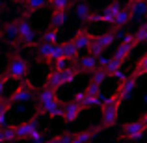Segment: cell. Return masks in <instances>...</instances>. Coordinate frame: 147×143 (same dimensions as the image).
Instances as JSON below:
<instances>
[{
	"label": "cell",
	"instance_id": "26",
	"mask_svg": "<svg viewBox=\"0 0 147 143\" xmlns=\"http://www.w3.org/2000/svg\"><path fill=\"white\" fill-rule=\"evenodd\" d=\"M58 37H60V30H56V28H52V26H50L47 32L41 34V43L56 45V43H58Z\"/></svg>",
	"mask_w": 147,
	"mask_h": 143
},
{
	"label": "cell",
	"instance_id": "29",
	"mask_svg": "<svg viewBox=\"0 0 147 143\" xmlns=\"http://www.w3.org/2000/svg\"><path fill=\"white\" fill-rule=\"evenodd\" d=\"M47 4H49V0H28V2L24 4V6H26V15L41 9V7H45Z\"/></svg>",
	"mask_w": 147,
	"mask_h": 143
},
{
	"label": "cell",
	"instance_id": "25",
	"mask_svg": "<svg viewBox=\"0 0 147 143\" xmlns=\"http://www.w3.org/2000/svg\"><path fill=\"white\" fill-rule=\"evenodd\" d=\"M17 141V136H15V126H4L0 128V143H13Z\"/></svg>",
	"mask_w": 147,
	"mask_h": 143
},
{
	"label": "cell",
	"instance_id": "11",
	"mask_svg": "<svg viewBox=\"0 0 147 143\" xmlns=\"http://www.w3.org/2000/svg\"><path fill=\"white\" fill-rule=\"evenodd\" d=\"M80 111H82V108H80L78 102H75V100H69V102L63 104V111H61V117H63V121L67 123V125H71L73 121H76V117L80 115Z\"/></svg>",
	"mask_w": 147,
	"mask_h": 143
},
{
	"label": "cell",
	"instance_id": "20",
	"mask_svg": "<svg viewBox=\"0 0 147 143\" xmlns=\"http://www.w3.org/2000/svg\"><path fill=\"white\" fill-rule=\"evenodd\" d=\"M95 41L100 45V48H102V50H106L110 45L115 43V30H110V32L102 34V36H95Z\"/></svg>",
	"mask_w": 147,
	"mask_h": 143
},
{
	"label": "cell",
	"instance_id": "50",
	"mask_svg": "<svg viewBox=\"0 0 147 143\" xmlns=\"http://www.w3.org/2000/svg\"><path fill=\"white\" fill-rule=\"evenodd\" d=\"M145 2H147V0H145Z\"/></svg>",
	"mask_w": 147,
	"mask_h": 143
},
{
	"label": "cell",
	"instance_id": "15",
	"mask_svg": "<svg viewBox=\"0 0 147 143\" xmlns=\"http://www.w3.org/2000/svg\"><path fill=\"white\" fill-rule=\"evenodd\" d=\"M56 99H60V97H58V89L49 87V86L41 87L39 93H37V102L39 104H49V102H52V100H56Z\"/></svg>",
	"mask_w": 147,
	"mask_h": 143
},
{
	"label": "cell",
	"instance_id": "21",
	"mask_svg": "<svg viewBox=\"0 0 147 143\" xmlns=\"http://www.w3.org/2000/svg\"><path fill=\"white\" fill-rule=\"evenodd\" d=\"M61 47H63V58L69 61H75L76 58H78V52L80 50L75 47V43L73 41H65V43H61Z\"/></svg>",
	"mask_w": 147,
	"mask_h": 143
},
{
	"label": "cell",
	"instance_id": "33",
	"mask_svg": "<svg viewBox=\"0 0 147 143\" xmlns=\"http://www.w3.org/2000/svg\"><path fill=\"white\" fill-rule=\"evenodd\" d=\"M61 58H63V47H61V43H56L52 47V52H50L49 63H54L56 60H61Z\"/></svg>",
	"mask_w": 147,
	"mask_h": 143
},
{
	"label": "cell",
	"instance_id": "42",
	"mask_svg": "<svg viewBox=\"0 0 147 143\" xmlns=\"http://www.w3.org/2000/svg\"><path fill=\"white\" fill-rule=\"evenodd\" d=\"M73 136H75V134H63V136H60V143H71L73 141Z\"/></svg>",
	"mask_w": 147,
	"mask_h": 143
},
{
	"label": "cell",
	"instance_id": "12",
	"mask_svg": "<svg viewBox=\"0 0 147 143\" xmlns=\"http://www.w3.org/2000/svg\"><path fill=\"white\" fill-rule=\"evenodd\" d=\"M127 9L130 11V19H144V17H147V2L145 0H129Z\"/></svg>",
	"mask_w": 147,
	"mask_h": 143
},
{
	"label": "cell",
	"instance_id": "13",
	"mask_svg": "<svg viewBox=\"0 0 147 143\" xmlns=\"http://www.w3.org/2000/svg\"><path fill=\"white\" fill-rule=\"evenodd\" d=\"M75 65L78 67L80 73H93L97 69V58L88 54V56H78L75 60Z\"/></svg>",
	"mask_w": 147,
	"mask_h": 143
},
{
	"label": "cell",
	"instance_id": "45",
	"mask_svg": "<svg viewBox=\"0 0 147 143\" xmlns=\"http://www.w3.org/2000/svg\"><path fill=\"white\" fill-rule=\"evenodd\" d=\"M142 121H144V123H145V125H147V111H145V113H144V115H142Z\"/></svg>",
	"mask_w": 147,
	"mask_h": 143
},
{
	"label": "cell",
	"instance_id": "8",
	"mask_svg": "<svg viewBox=\"0 0 147 143\" xmlns=\"http://www.w3.org/2000/svg\"><path fill=\"white\" fill-rule=\"evenodd\" d=\"M138 86V78L136 76H129L127 80H123L121 84H119L117 87H115V93H117V99L119 102H127V100L130 99V97L134 95V89H136Z\"/></svg>",
	"mask_w": 147,
	"mask_h": 143
},
{
	"label": "cell",
	"instance_id": "39",
	"mask_svg": "<svg viewBox=\"0 0 147 143\" xmlns=\"http://www.w3.org/2000/svg\"><path fill=\"white\" fill-rule=\"evenodd\" d=\"M30 140H32L34 143H43V140H45V136H43V132H41V130H37V132L34 134V136L30 138Z\"/></svg>",
	"mask_w": 147,
	"mask_h": 143
},
{
	"label": "cell",
	"instance_id": "17",
	"mask_svg": "<svg viewBox=\"0 0 147 143\" xmlns=\"http://www.w3.org/2000/svg\"><path fill=\"white\" fill-rule=\"evenodd\" d=\"M100 130V126H95V128H90V130H82V132H76L73 136V141L71 143H90L97 136V132Z\"/></svg>",
	"mask_w": 147,
	"mask_h": 143
},
{
	"label": "cell",
	"instance_id": "35",
	"mask_svg": "<svg viewBox=\"0 0 147 143\" xmlns=\"http://www.w3.org/2000/svg\"><path fill=\"white\" fill-rule=\"evenodd\" d=\"M52 67H54V71H63V69L69 67V60H65V58H61V60H56V61L52 63Z\"/></svg>",
	"mask_w": 147,
	"mask_h": 143
},
{
	"label": "cell",
	"instance_id": "5",
	"mask_svg": "<svg viewBox=\"0 0 147 143\" xmlns=\"http://www.w3.org/2000/svg\"><path fill=\"white\" fill-rule=\"evenodd\" d=\"M34 95H36V87H34V84L28 82V80H21V86L11 93V97L7 99V102H9V104L28 102V100L34 99Z\"/></svg>",
	"mask_w": 147,
	"mask_h": 143
},
{
	"label": "cell",
	"instance_id": "3",
	"mask_svg": "<svg viewBox=\"0 0 147 143\" xmlns=\"http://www.w3.org/2000/svg\"><path fill=\"white\" fill-rule=\"evenodd\" d=\"M145 134H147V125L142 119H138V121H129L121 126V138L123 140L138 141V140H142Z\"/></svg>",
	"mask_w": 147,
	"mask_h": 143
},
{
	"label": "cell",
	"instance_id": "44",
	"mask_svg": "<svg viewBox=\"0 0 147 143\" xmlns=\"http://www.w3.org/2000/svg\"><path fill=\"white\" fill-rule=\"evenodd\" d=\"M43 143H60V136H54L50 140H43Z\"/></svg>",
	"mask_w": 147,
	"mask_h": 143
},
{
	"label": "cell",
	"instance_id": "43",
	"mask_svg": "<svg viewBox=\"0 0 147 143\" xmlns=\"http://www.w3.org/2000/svg\"><path fill=\"white\" fill-rule=\"evenodd\" d=\"M7 126V113H0V128Z\"/></svg>",
	"mask_w": 147,
	"mask_h": 143
},
{
	"label": "cell",
	"instance_id": "34",
	"mask_svg": "<svg viewBox=\"0 0 147 143\" xmlns=\"http://www.w3.org/2000/svg\"><path fill=\"white\" fill-rule=\"evenodd\" d=\"M84 91H86V95H90V97H97V95L102 93V84L90 82V84H88V87H86Z\"/></svg>",
	"mask_w": 147,
	"mask_h": 143
},
{
	"label": "cell",
	"instance_id": "16",
	"mask_svg": "<svg viewBox=\"0 0 147 143\" xmlns=\"http://www.w3.org/2000/svg\"><path fill=\"white\" fill-rule=\"evenodd\" d=\"M2 36L7 43H19V28L17 22H7L2 28Z\"/></svg>",
	"mask_w": 147,
	"mask_h": 143
},
{
	"label": "cell",
	"instance_id": "9",
	"mask_svg": "<svg viewBox=\"0 0 147 143\" xmlns=\"http://www.w3.org/2000/svg\"><path fill=\"white\" fill-rule=\"evenodd\" d=\"M37 130H39L37 128V117H32L30 121H24L15 126V136H17V140H30Z\"/></svg>",
	"mask_w": 147,
	"mask_h": 143
},
{
	"label": "cell",
	"instance_id": "37",
	"mask_svg": "<svg viewBox=\"0 0 147 143\" xmlns=\"http://www.w3.org/2000/svg\"><path fill=\"white\" fill-rule=\"evenodd\" d=\"M112 76H114L115 80H119V84H121L123 80H127V78H129V76H127L125 73H123V69H117V71H115V73H112Z\"/></svg>",
	"mask_w": 147,
	"mask_h": 143
},
{
	"label": "cell",
	"instance_id": "24",
	"mask_svg": "<svg viewBox=\"0 0 147 143\" xmlns=\"http://www.w3.org/2000/svg\"><path fill=\"white\" fill-rule=\"evenodd\" d=\"M52 47H54V45H50V43H39V45H36L37 58H39L41 61H47V63H49V58H50V52H52Z\"/></svg>",
	"mask_w": 147,
	"mask_h": 143
},
{
	"label": "cell",
	"instance_id": "49",
	"mask_svg": "<svg viewBox=\"0 0 147 143\" xmlns=\"http://www.w3.org/2000/svg\"><path fill=\"white\" fill-rule=\"evenodd\" d=\"M115 143H117V141H115Z\"/></svg>",
	"mask_w": 147,
	"mask_h": 143
},
{
	"label": "cell",
	"instance_id": "19",
	"mask_svg": "<svg viewBox=\"0 0 147 143\" xmlns=\"http://www.w3.org/2000/svg\"><path fill=\"white\" fill-rule=\"evenodd\" d=\"M132 21V19H130V11L127 9V7H121V11H119L117 15H115V19H114V28L115 30H119V28H125L127 24H129V22Z\"/></svg>",
	"mask_w": 147,
	"mask_h": 143
},
{
	"label": "cell",
	"instance_id": "27",
	"mask_svg": "<svg viewBox=\"0 0 147 143\" xmlns=\"http://www.w3.org/2000/svg\"><path fill=\"white\" fill-rule=\"evenodd\" d=\"M78 67H76V65H69L67 69H63V71H61V78H63V86L65 84H73V80L76 78V76H78Z\"/></svg>",
	"mask_w": 147,
	"mask_h": 143
},
{
	"label": "cell",
	"instance_id": "2",
	"mask_svg": "<svg viewBox=\"0 0 147 143\" xmlns=\"http://www.w3.org/2000/svg\"><path fill=\"white\" fill-rule=\"evenodd\" d=\"M30 63L26 58L19 56V54H13L7 61V69H6V76L9 80H24L26 75H28Z\"/></svg>",
	"mask_w": 147,
	"mask_h": 143
},
{
	"label": "cell",
	"instance_id": "14",
	"mask_svg": "<svg viewBox=\"0 0 147 143\" xmlns=\"http://www.w3.org/2000/svg\"><path fill=\"white\" fill-rule=\"evenodd\" d=\"M93 37L95 36H91L90 32H86V30H78V32L75 34V37H73V43H75V47L78 48V50H88V47H90V43L93 41Z\"/></svg>",
	"mask_w": 147,
	"mask_h": 143
},
{
	"label": "cell",
	"instance_id": "41",
	"mask_svg": "<svg viewBox=\"0 0 147 143\" xmlns=\"http://www.w3.org/2000/svg\"><path fill=\"white\" fill-rule=\"evenodd\" d=\"M84 99H86V91H78V93H76L75 97H73V100H75V102H78V104H82L84 102Z\"/></svg>",
	"mask_w": 147,
	"mask_h": 143
},
{
	"label": "cell",
	"instance_id": "18",
	"mask_svg": "<svg viewBox=\"0 0 147 143\" xmlns=\"http://www.w3.org/2000/svg\"><path fill=\"white\" fill-rule=\"evenodd\" d=\"M75 17L80 19L84 22H90V17H91V7L88 2H76L75 4Z\"/></svg>",
	"mask_w": 147,
	"mask_h": 143
},
{
	"label": "cell",
	"instance_id": "28",
	"mask_svg": "<svg viewBox=\"0 0 147 143\" xmlns=\"http://www.w3.org/2000/svg\"><path fill=\"white\" fill-rule=\"evenodd\" d=\"M145 75H147V52L140 58V60H138L136 67H134V75L132 76L140 78V76H145Z\"/></svg>",
	"mask_w": 147,
	"mask_h": 143
},
{
	"label": "cell",
	"instance_id": "10",
	"mask_svg": "<svg viewBox=\"0 0 147 143\" xmlns=\"http://www.w3.org/2000/svg\"><path fill=\"white\" fill-rule=\"evenodd\" d=\"M63 111V102L60 99L52 100L49 104H39L37 106V115H49V117H61Z\"/></svg>",
	"mask_w": 147,
	"mask_h": 143
},
{
	"label": "cell",
	"instance_id": "38",
	"mask_svg": "<svg viewBox=\"0 0 147 143\" xmlns=\"http://www.w3.org/2000/svg\"><path fill=\"white\" fill-rule=\"evenodd\" d=\"M11 108V104L7 102V99H0V113H7Z\"/></svg>",
	"mask_w": 147,
	"mask_h": 143
},
{
	"label": "cell",
	"instance_id": "1",
	"mask_svg": "<svg viewBox=\"0 0 147 143\" xmlns=\"http://www.w3.org/2000/svg\"><path fill=\"white\" fill-rule=\"evenodd\" d=\"M119 108L121 102L117 99V93H112L110 97H104L102 102H100V115H102V121H100V128H110L117 123L119 119Z\"/></svg>",
	"mask_w": 147,
	"mask_h": 143
},
{
	"label": "cell",
	"instance_id": "30",
	"mask_svg": "<svg viewBox=\"0 0 147 143\" xmlns=\"http://www.w3.org/2000/svg\"><path fill=\"white\" fill-rule=\"evenodd\" d=\"M49 6L52 7V11H67L71 0H49Z\"/></svg>",
	"mask_w": 147,
	"mask_h": 143
},
{
	"label": "cell",
	"instance_id": "4",
	"mask_svg": "<svg viewBox=\"0 0 147 143\" xmlns=\"http://www.w3.org/2000/svg\"><path fill=\"white\" fill-rule=\"evenodd\" d=\"M17 28H19V43L24 45V47H36V30H34L32 22L26 17L19 19L17 21Z\"/></svg>",
	"mask_w": 147,
	"mask_h": 143
},
{
	"label": "cell",
	"instance_id": "47",
	"mask_svg": "<svg viewBox=\"0 0 147 143\" xmlns=\"http://www.w3.org/2000/svg\"><path fill=\"white\" fill-rule=\"evenodd\" d=\"M4 9V0H0V11Z\"/></svg>",
	"mask_w": 147,
	"mask_h": 143
},
{
	"label": "cell",
	"instance_id": "23",
	"mask_svg": "<svg viewBox=\"0 0 147 143\" xmlns=\"http://www.w3.org/2000/svg\"><path fill=\"white\" fill-rule=\"evenodd\" d=\"M65 22H67V11H52V17H50V26L52 28L60 30Z\"/></svg>",
	"mask_w": 147,
	"mask_h": 143
},
{
	"label": "cell",
	"instance_id": "36",
	"mask_svg": "<svg viewBox=\"0 0 147 143\" xmlns=\"http://www.w3.org/2000/svg\"><path fill=\"white\" fill-rule=\"evenodd\" d=\"M108 61H110V58L100 54V56H97V67H99V69H104V67L108 65Z\"/></svg>",
	"mask_w": 147,
	"mask_h": 143
},
{
	"label": "cell",
	"instance_id": "31",
	"mask_svg": "<svg viewBox=\"0 0 147 143\" xmlns=\"http://www.w3.org/2000/svg\"><path fill=\"white\" fill-rule=\"evenodd\" d=\"M132 36H134V39H136L138 45H140V43H147V22H144V24H142Z\"/></svg>",
	"mask_w": 147,
	"mask_h": 143
},
{
	"label": "cell",
	"instance_id": "22",
	"mask_svg": "<svg viewBox=\"0 0 147 143\" xmlns=\"http://www.w3.org/2000/svg\"><path fill=\"white\" fill-rule=\"evenodd\" d=\"M45 86L54 87V89H58V87H61V86H63L61 71H54V69H52V73H49V76H47V82H45Z\"/></svg>",
	"mask_w": 147,
	"mask_h": 143
},
{
	"label": "cell",
	"instance_id": "48",
	"mask_svg": "<svg viewBox=\"0 0 147 143\" xmlns=\"http://www.w3.org/2000/svg\"><path fill=\"white\" fill-rule=\"evenodd\" d=\"M144 102H145V104H147V95H145V97H144Z\"/></svg>",
	"mask_w": 147,
	"mask_h": 143
},
{
	"label": "cell",
	"instance_id": "7",
	"mask_svg": "<svg viewBox=\"0 0 147 143\" xmlns=\"http://www.w3.org/2000/svg\"><path fill=\"white\" fill-rule=\"evenodd\" d=\"M121 4L117 2V0H114V2H110L106 7H104L102 13H91L90 17V22H106V24H114V19L115 15L121 11Z\"/></svg>",
	"mask_w": 147,
	"mask_h": 143
},
{
	"label": "cell",
	"instance_id": "40",
	"mask_svg": "<svg viewBox=\"0 0 147 143\" xmlns=\"http://www.w3.org/2000/svg\"><path fill=\"white\" fill-rule=\"evenodd\" d=\"M7 76L6 75H0V99H2V95H4V87H6V84H7Z\"/></svg>",
	"mask_w": 147,
	"mask_h": 143
},
{
	"label": "cell",
	"instance_id": "46",
	"mask_svg": "<svg viewBox=\"0 0 147 143\" xmlns=\"http://www.w3.org/2000/svg\"><path fill=\"white\" fill-rule=\"evenodd\" d=\"M15 2H17V4H26L28 0H15Z\"/></svg>",
	"mask_w": 147,
	"mask_h": 143
},
{
	"label": "cell",
	"instance_id": "32",
	"mask_svg": "<svg viewBox=\"0 0 147 143\" xmlns=\"http://www.w3.org/2000/svg\"><path fill=\"white\" fill-rule=\"evenodd\" d=\"M108 78V73L104 71V69H95L93 73H91V82H97V84H104Z\"/></svg>",
	"mask_w": 147,
	"mask_h": 143
},
{
	"label": "cell",
	"instance_id": "6",
	"mask_svg": "<svg viewBox=\"0 0 147 143\" xmlns=\"http://www.w3.org/2000/svg\"><path fill=\"white\" fill-rule=\"evenodd\" d=\"M136 45H138V43H136V39H134V36H132V34H127V36L123 37V41H119V45H117V48H115L112 60L123 65V63H125V60L129 58V54L134 50V47H136Z\"/></svg>",
	"mask_w": 147,
	"mask_h": 143
}]
</instances>
